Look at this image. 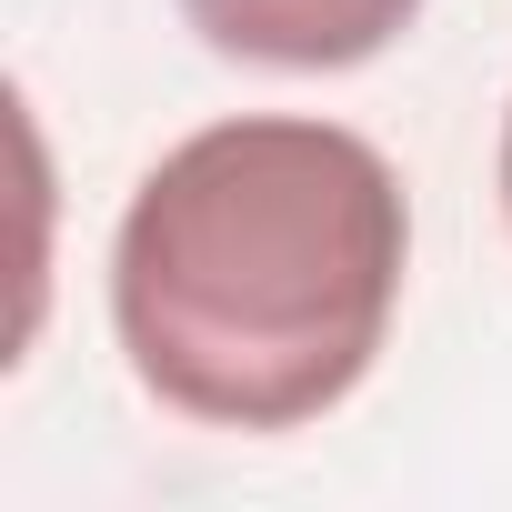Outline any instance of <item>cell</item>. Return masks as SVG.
Instances as JSON below:
<instances>
[{
  "label": "cell",
  "mask_w": 512,
  "mask_h": 512,
  "mask_svg": "<svg viewBox=\"0 0 512 512\" xmlns=\"http://www.w3.org/2000/svg\"><path fill=\"white\" fill-rule=\"evenodd\" d=\"M412 272L402 171L312 111L171 141L111 231V342L201 432H302L362 392Z\"/></svg>",
  "instance_id": "6da1fadb"
},
{
  "label": "cell",
  "mask_w": 512,
  "mask_h": 512,
  "mask_svg": "<svg viewBox=\"0 0 512 512\" xmlns=\"http://www.w3.org/2000/svg\"><path fill=\"white\" fill-rule=\"evenodd\" d=\"M181 21L251 71H362L422 21V0H181Z\"/></svg>",
  "instance_id": "7a4b0ae2"
},
{
  "label": "cell",
  "mask_w": 512,
  "mask_h": 512,
  "mask_svg": "<svg viewBox=\"0 0 512 512\" xmlns=\"http://www.w3.org/2000/svg\"><path fill=\"white\" fill-rule=\"evenodd\" d=\"M502 221H512V101H502Z\"/></svg>",
  "instance_id": "3957f363"
}]
</instances>
